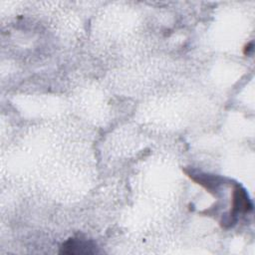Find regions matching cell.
Returning <instances> with one entry per match:
<instances>
[{
	"mask_svg": "<svg viewBox=\"0 0 255 255\" xmlns=\"http://www.w3.org/2000/svg\"><path fill=\"white\" fill-rule=\"evenodd\" d=\"M63 254H95L97 253L96 245L91 241L81 238H70L61 247Z\"/></svg>",
	"mask_w": 255,
	"mask_h": 255,
	"instance_id": "6da1fadb",
	"label": "cell"
},
{
	"mask_svg": "<svg viewBox=\"0 0 255 255\" xmlns=\"http://www.w3.org/2000/svg\"><path fill=\"white\" fill-rule=\"evenodd\" d=\"M251 209V203L246 195L245 191L240 187H236L234 189L233 195V210L232 215L240 212V211H248Z\"/></svg>",
	"mask_w": 255,
	"mask_h": 255,
	"instance_id": "7a4b0ae2",
	"label": "cell"
}]
</instances>
